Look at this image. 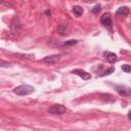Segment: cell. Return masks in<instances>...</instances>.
<instances>
[{"mask_svg": "<svg viewBox=\"0 0 131 131\" xmlns=\"http://www.w3.org/2000/svg\"><path fill=\"white\" fill-rule=\"evenodd\" d=\"M34 87L29 85H19L13 89V92L17 95H29L34 92Z\"/></svg>", "mask_w": 131, "mask_h": 131, "instance_id": "1", "label": "cell"}, {"mask_svg": "<svg viewBox=\"0 0 131 131\" xmlns=\"http://www.w3.org/2000/svg\"><path fill=\"white\" fill-rule=\"evenodd\" d=\"M48 112L50 114H54V115H61L67 112V108H66V106H63L61 104H54L49 107Z\"/></svg>", "mask_w": 131, "mask_h": 131, "instance_id": "2", "label": "cell"}, {"mask_svg": "<svg viewBox=\"0 0 131 131\" xmlns=\"http://www.w3.org/2000/svg\"><path fill=\"white\" fill-rule=\"evenodd\" d=\"M100 23L101 25H103L105 28L107 29H111L112 28V17H111V14L110 13H103L100 17Z\"/></svg>", "mask_w": 131, "mask_h": 131, "instance_id": "3", "label": "cell"}, {"mask_svg": "<svg viewBox=\"0 0 131 131\" xmlns=\"http://www.w3.org/2000/svg\"><path fill=\"white\" fill-rule=\"evenodd\" d=\"M10 30H11L12 34H14V35H15V34H18L19 31H20V23H19V20H18V18H17L16 16L13 18V20H12V23H11Z\"/></svg>", "mask_w": 131, "mask_h": 131, "instance_id": "4", "label": "cell"}, {"mask_svg": "<svg viewBox=\"0 0 131 131\" xmlns=\"http://www.w3.org/2000/svg\"><path fill=\"white\" fill-rule=\"evenodd\" d=\"M61 55L60 54H53V55H49V56H46L43 58V61L46 62V63H54L56 61H58L60 59Z\"/></svg>", "mask_w": 131, "mask_h": 131, "instance_id": "5", "label": "cell"}, {"mask_svg": "<svg viewBox=\"0 0 131 131\" xmlns=\"http://www.w3.org/2000/svg\"><path fill=\"white\" fill-rule=\"evenodd\" d=\"M72 73H73V74L78 75V76H79V77H81L83 80H89V79L91 78V75H90L89 73H87V72H85V71H83V70H80V69L74 70Z\"/></svg>", "mask_w": 131, "mask_h": 131, "instance_id": "6", "label": "cell"}, {"mask_svg": "<svg viewBox=\"0 0 131 131\" xmlns=\"http://www.w3.org/2000/svg\"><path fill=\"white\" fill-rule=\"evenodd\" d=\"M103 56H104V58H105L110 63H114V62L117 61V55H116L114 52L104 51V52H103Z\"/></svg>", "mask_w": 131, "mask_h": 131, "instance_id": "7", "label": "cell"}, {"mask_svg": "<svg viewBox=\"0 0 131 131\" xmlns=\"http://www.w3.org/2000/svg\"><path fill=\"white\" fill-rule=\"evenodd\" d=\"M129 12V8L127 6H122L120 8H118L117 12H116V15L117 16H126Z\"/></svg>", "mask_w": 131, "mask_h": 131, "instance_id": "8", "label": "cell"}, {"mask_svg": "<svg viewBox=\"0 0 131 131\" xmlns=\"http://www.w3.org/2000/svg\"><path fill=\"white\" fill-rule=\"evenodd\" d=\"M84 12V9L82 6H79V5H76L73 7V13L76 15V16H81Z\"/></svg>", "mask_w": 131, "mask_h": 131, "instance_id": "9", "label": "cell"}, {"mask_svg": "<svg viewBox=\"0 0 131 131\" xmlns=\"http://www.w3.org/2000/svg\"><path fill=\"white\" fill-rule=\"evenodd\" d=\"M58 32L60 33V35L66 36V35H69L70 30H69V27H68V26L62 25V26H59V27H58Z\"/></svg>", "mask_w": 131, "mask_h": 131, "instance_id": "10", "label": "cell"}, {"mask_svg": "<svg viewBox=\"0 0 131 131\" xmlns=\"http://www.w3.org/2000/svg\"><path fill=\"white\" fill-rule=\"evenodd\" d=\"M117 89L121 95H129L130 94V90L126 87H117Z\"/></svg>", "mask_w": 131, "mask_h": 131, "instance_id": "11", "label": "cell"}, {"mask_svg": "<svg viewBox=\"0 0 131 131\" xmlns=\"http://www.w3.org/2000/svg\"><path fill=\"white\" fill-rule=\"evenodd\" d=\"M77 43H78L77 40H69V41L63 42V43L61 44V46H72V45H75V44H77Z\"/></svg>", "mask_w": 131, "mask_h": 131, "instance_id": "12", "label": "cell"}, {"mask_svg": "<svg viewBox=\"0 0 131 131\" xmlns=\"http://www.w3.org/2000/svg\"><path fill=\"white\" fill-rule=\"evenodd\" d=\"M122 70H123V72H125V73H130V72H131V67H130L129 64H123V66H122Z\"/></svg>", "mask_w": 131, "mask_h": 131, "instance_id": "13", "label": "cell"}, {"mask_svg": "<svg viewBox=\"0 0 131 131\" xmlns=\"http://www.w3.org/2000/svg\"><path fill=\"white\" fill-rule=\"evenodd\" d=\"M99 10H100V5H99V4H97V5H95V6L92 8V10H91V11H92L93 13H97Z\"/></svg>", "mask_w": 131, "mask_h": 131, "instance_id": "14", "label": "cell"}, {"mask_svg": "<svg viewBox=\"0 0 131 131\" xmlns=\"http://www.w3.org/2000/svg\"><path fill=\"white\" fill-rule=\"evenodd\" d=\"M10 63L8 61H5V60H2L0 59V67H8Z\"/></svg>", "mask_w": 131, "mask_h": 131, "instance_id": "15", "label": "cell"}, {"mask_svg": "<svg viewBox=\"0 0 131 131\" xmlns=\"http://www.w3.org/2000/svg\"><path fill=\"white\" fill-rule=\"evenodd\" d=\"M114 71H115V69H114V68H111L108 71H106L104 74H102V76H105V75H110V74H111V73H113Z\"/></svg>", "mask_w": 131, "mask_h": 131, "instance_id": "16", "label": "cell"}, {"mask_svg": "<svg viewBox=\"0 0 131 131\" xmlns=\"http://www.w3.org/2000/svg\"><path fill=\"white\" fill-rule=\"evenodd\" d=\"M46 14H50V11H48V10H46V12H45Z\"/></svg>", "mask_w": 131, "mask_h": 131, "instance_id": "17", "label": "cell"}]
</instances>
